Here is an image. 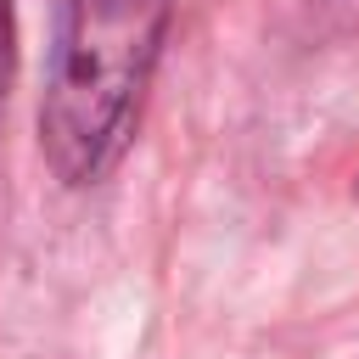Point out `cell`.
<instances>
[{"label":"cell","mask_w":359,"mask_h":359,"mask_svg":"<svg viewBox=\"0 0 359 359\" xmlns=\"http://www.w3.org/2000/svg\"><path fill=\"white\" fill-rule=\"evenodd\" d=\"M11 79H17V17L11 0H0V107L11 95Z\"/></svg>","instance_id":"cell-2"},{"label":"cell","mask_w":359,"mask_h":359,"mask_svg":"<svg viewBox=\"0 0 359 359\" xmlns=\"http://www.w3.org/2000/svg\"><path fill=\"white\" fill-rule=\"evenodd\" d=\"M163 28L168 0H62L39 101V151L62 185H90L123 157Z\"/></svg>","instance_id":"cell-1"}]
</instances>
